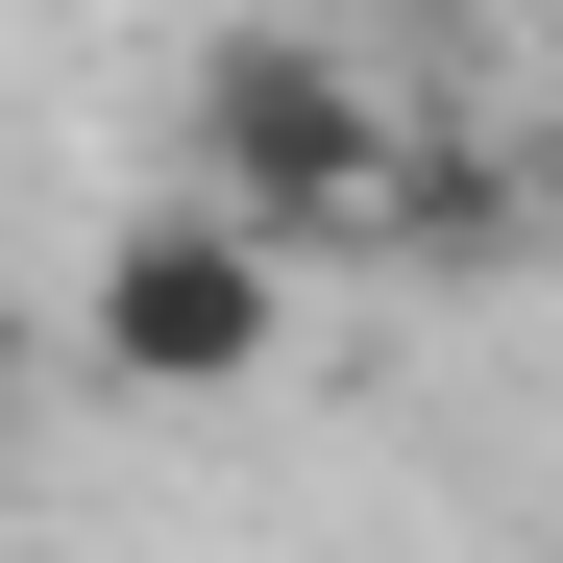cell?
Returning <instances> with one entry per match:
<instances>
[{"label": "cell", "mask_w": 563, "mask_h": 563, "mask_svg": "<svg viewBox=\"0 0 563 563\" xmlns=\"http://www.w3.org/2000/svg\"><path fill=\"white\" fill-rule=\"evenodd\" d=\"M74 343H99L123 393H245V367L295 343V245L221 221V197H147V221H99V269H74Z\"/></svg>", "instance_id": "7a4b0ae2"}, {"label": "cell", "mask_w": 563, "mask_h": 563, "mask_svg": "<svg viewBox=\"0 0 563 563\" xmlns=\"http://www.w3.org/2000/svg\"><path fill=\"white\" fill-rule=\"evenodd\" d=\"M0 441H25V417H0Z\"/></svg>", "instance_id": "277c9868"}, {"label": "cell", "mask_w": 563, "mask_h": 563, "mask_svg": "<svg viewBox=\"0 0 563 563\" xmlns=\"http://www.w3.org/2000/svg\"><path fill=\"white\" fill-rule=\"evenodd\" d=\"M295 25H343V0H295Z\"/></svg>", "instance_id": "3957f363"}, {"label": "cell", "mask_w": 563, "mask_h": 563, "mask_svg": "<svg viewBox=\"0 0 563 563\" xmlns=\"http://www.w3.org/2000/svg\"><path fill=\"white\" fill-rule=\"evenodd\" d=\"M393 172H417L393 74H367L343 25H295V0H245V25L172 74V197H221V221H269V245H367Z\"/></svg>", "instance_id": "6da1fadb"}]
</instances>
